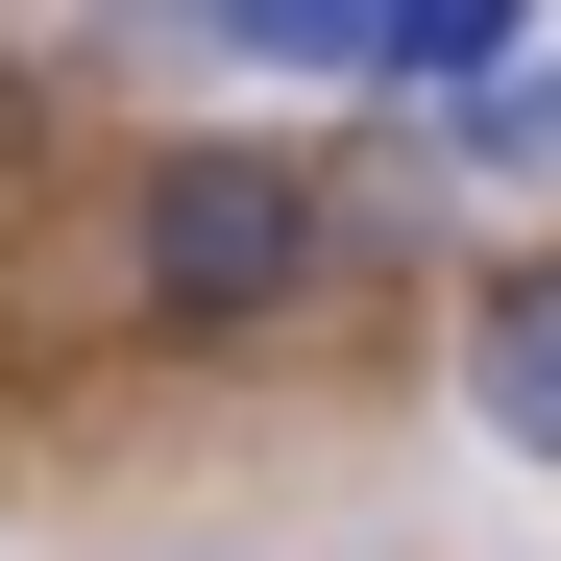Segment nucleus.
Instances as JSON below:
<instances>
[{
    "label": "nucleus",
    "instance_id": "nucleus-1",
    "mask_svg": "<svg viewBox=\"0 0 561 561\" xmlns=\"http://www.w3.org/2000/svg\"><path fill=\"white\" fill-rule=\"evenodd\" d=\"M318 268V171H268V147H171L147 171V318H268Z\"/></svg>",
    "mask_w": 561,
    "mask_h": 561
},
{
    "label": "nucleus",
    "instance_id": "nucleus-3",
    "mask_svg": "<svg viewBox=\"0 0 561 561\" xmlns=\"http://www.w3.org/2000/svg\"><path fill=\"white\" fill-rule=\"evenodd\" d=\"M463 147H489V171H537V147H561V49H513L489 99H463Z\"/></svg>",
    "mask_w": 561,
    "mask_h": 561
},
{
    "label": "nucleus",
    "instance_id": "nucleus-2",
    "mask_svg": "<svg viewBox=\"0 0 561 561\" xmlns=\"http://www.w3.org/2000/svg\"><path fill=\"white\" fill-rule=\"evenodd\" d=\"M463 415H489L513 463H561V268H513V294L463 318Z\"/></svg>",
    "mask_w": 561,
    "mask_h": 561
}]
</instances>
